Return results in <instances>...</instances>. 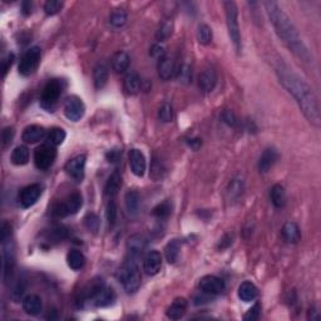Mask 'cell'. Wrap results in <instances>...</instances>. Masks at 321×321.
Wrapping results in <instances>:
<instances>
[{"instance_id":"33","label":"cell","mask_w":321,"mask_h":321,"mask_svg":"<svg viewBox=\"0 0 321 321\" xmlns=\"http://www.w3.org/2000/svg\"><path fill=\"white\" fill-rule=\"evenodd\" d=\"M10 161H12L13 165L15 166L27 165L28 161H29V149H28L26 146H18V147L12 152Z\"/></svg>"},{"instance_id":"8","label":"cell","mask_w":321,"mask_h":321,"mask_svg":"<svg viewBox=\"0 0 321 321\" xmlns=\"http://www.w3.org/2000/svg\"><path fill=\"white\" fill-rule=\"evenodd\" d=\"M57 158V149L54 146L45 143L41 145L34 151V163L35 167L40 171H45L53 166Z\"/></svg>"},{"instance_id":"27","label":"cell","mask_w":321,"mask_h":321,"mask_svg":"<svg viewBox=\"0 0 321 321\" xmlns=\"http://www.w3.org/2000/svg\"><path fill=\"white\" fill-rule=\"evenodd\" d=\"M124 203L128 214L131 216H135L140 211L141 207V196L137 191H128L124 196Z\"/></svg>"},{"instance_id":"14","label":"cell","mask_w":321,"mask_h":321,"mask_svg":"<svg viewBox=\"0 0 321 321\" xmlns=\"http://www.w3.org/2000/svg\"><path fill=\"white\" fill-rule=\"evenodd\" d=\"M129 166L134 176L142 177L147 168V162H146L145 154L141 149L133 148L129 151Z\"/></svg>"},{"instance_id":"15","label":"cell","mask_w":321,"mask_h":321,"mask_svg":"<svg viewBox=\"0 0 321 321\" xmlns=\"http://www.w3.org/2000/svg\"><path fill=\"white\" fill-rule=\"evenodd\" d=\"M177 74L176 62L172 55L166 53L158 59V76L162 80H168Z\"/></svg>"},{"instance_id":"21","label":"cell","mask_w":321,"mask_h":321,"mask_svg":"<svg viewBox=\"0 0 321 321\" xmlns=\"http://www.w3.org/2000/svg\"><path fill=\"white\" fill-rule=\"evenodd\" d=\"M23 310L30 316H37L43 310V303L38 295H28L23 300Z\"/></svg>"},{"instance_id":"31","label":"cell","mask_w":321,"mask_h":321,"mask_svg":"<svg viewBox=\"0 0 321 321\" xmlns=\"http://www.w3.org/2000/svg\"><path fill=\"white\" fill-rule=\"evenodd\" d=\"M93 82L97 89H102L108 82V69L106 65L97 64L93 71Z\"/></svg>"},{"instance_id":"35","label":"cell","mask_w":321,"mask_h":321,"mask_svg":"<svg viewBox=\"0 0 321 321\" xmlns=\"http://www.w3.org/2000/svg\"><path fill=\"white\" fill-rule=\"evenodd\" d=\"M171 212H172V206H171V203L168 201L158 203L152 210V215L156 218H158V220H166V218H168Z\"/></svg>"},{"instance_id":"3","label":"cell","mask_w":321,"mask_h":321,"mask_svg":"<svg viewBox=\"0 0 321 321\" xmlns=\"http://www.w3.org/2000/svg\"><path fill=\"white\" fill-rule=\"evenodd\" d=\"M2 257H3V278L4 281H9L15 265V247L12 239V227L7 222L2 226Z\"/></svg>"},{"instance_id":"18","label":"cell","mask_w":321,"mask_h":321,"mask_svg":"<svg viewBox=\"0 0 321 321\" xmlns=\"http://www.w3.org/2000/svg\"><path fill=\"white\" fill-rule=\"evenodd\" d=\"M279 159V152L278 149L270 147L266 148L262 152L261 157L259 159V170L261 173H266L271 168L273 167V165L276 163V161Z\"/></svg>"},{"instance_id":"9","label":"cell","mask_w":321,"mask_h":321,"mask_svg":"<svg viewBox=\"0 0 321 321\" xmlns=\"http://www.w3.org/2000/svg\"><path fill=\"white\" fill-rule=\"evenodd\" d=\"M40 57L41 51L39 47H32L30 49H28L26 54L20 59V63H19V73L26 77L34 73L37 71L38 65H39Z\"/></svg>"},{"instance_id":"49","label":"cell","mask_w":321,"mask_h":321,"mask_svg":"<svg viewBox=\"0 0 321 321\" xmlns=\"http://www.w3.org/2000/svg\"><path fill=\"white\" fill-rule=\"evenodd\" d=\"M222 121L230 127H236V124H237L236 116H235V113L232 112V110H228V109L222 113Z\"/></svg>"},{"instance_id":"50","label":"cell","mask_w":321,"mask_h":321,"mask_svg":"<svg viewBox=\"0 0 321 321\" xmlns=\"http://www.w3.org/2000/svg\"><path fill=\"white\" fill-rule=\"evenodd\" d=\"M149 54H151L153 58L161 59V58H162L163 55L166 54L165 47H162V45H161V44H156V45H153L151 48V52H149Z\"/></svg>"},{"instance_id":"23","label":"cell","mask_w":321,"mask_h":321,"mask_svg":"<svg viewBox=\"0 0 321 321\" xmlns=\"http://www.w3.org/2000/svg\"><path fill=\"white\" fill-rule=\"evenodd\" d=\"M187 300L185 297H178L171 304L170 308L167 309V317L171 320H179L181 317H184V315L186 314L187 310Z\"/></svg>"},{"instance_id":"53","label":"cell","mask_w":321,"mask_h":321,"mask_svg":"<svg viewBox=\"0 0 321 321\" xmlns=\"http://www.w3.org/2000/svg\"><path fill=\"white\" fill-rule=\"evenodd\" d=\"M188 146H190L192 149H195V151H197V149L202 146V141L200 140V138H193V140H190Z\"/></svg>"},{"instance_id":"7","label":"cell","mask_w":321,"mask_h":321,"mask_svg":"<svg viewBox=\"0 0 321 321\" xmlns=\"http://www.w3.org/2000/svg\"><path fill=\"white\" fill-rule=\"evenodd\" d=\"M82 204H83L82 195L78 192L72 193L67 200L55 204L53 210H52V215H53L55 218L68 217V216L77 214L80 210V207H82Z\"/></svg>"},{"instance_id":"10","label":"cell","mask_w":321,"mask_h":321,"mask_svg":"<svg viewBox=\"0 0 321 321\" xmlns=\"http://www.w3.org/2000/svg\"><path fill=\"white\" fill-rule=\"evenodd\" d=\"M85 113V106L83 101L77 96H71L64 102V114L69 121L78 122Z\"/></svg>"},{"instance_id":"52","label":"cell","mask_w":321,"mask_h":321,"mask_svg":"<svg viewBox=\"0 0 321 321\" xmlns=\"http://www.w3.org/2000/svg\"><path fill=\"white\" fill-rule=\"evenodd\" d=\"M106 157H107L108 162H110V163H117L118 161H120L121 152L118 151V149H112V151L107 152Z\"/></svg>"},{"instance_id":"36","label":"cell","mask_w":321,"mask_h":321,"mask_svg":"<svg viewBox=\"0 0 321 321\" xmlns=\"http://www.w3.org/2000/svg\"><path fill=\"white\" fill-rule=\"evenodd\" d=\"M243 188H245V184H243V179L240 177L232 179L228 185V196L231 198H239L243 192Z\"/></svg>"},{"instance_id":"4","label":"cell","mask_w":321,"mask_h":321,"mask_svg":"<svg viewBox=\"0 0 321 321\" xmlns=\"http://www.w3.org/2000/svg\"><path fill=\"white\" fill-rule=\"evenodd\" d=\"M118 280L128 294H133L140 289L141 272L134 257H131L128 261L124 262L123 266L118 271Z\"/></svg>"},{"instance_id":"39","label":"cell","mask_w":321,"mask_h":321,"mask_svg":"<svg viewBox=\"0 0 321 321\" xmlns=\"http://www.w3.org/2000/svg\"><path fill=\"white\" fill-rule=\"evenodd\" d=\"M117 215H118L117 204H116L114 201L110 200L109 203L107 204V211H106L108 225H109L110 227H113V226L116 225V222H117Z\"/></svg>"},{"instance_id":"42","label":"cell","mask_w":321,"mask_h":321,"mask_svg":"<svg viewBox=\"0 0 321 321\" xmlns=\"http://www.w3.org/2000/svg\"><path fill=\"white\" fill-rule=\"evenodd\" d=\"M159 120L165 123H170L173 120V108L171 104L163 103L158 110Z\"/></svg>"},{"instance_id":"5","label":"cell","mask_w":321,"mask_h":321,"mask_svg":"<svg viewBox=\"0 0 321 321\" xmlns=\"http://www.w3.org/2000/svg\"><path fill=\"white\" fill-rule=\"evenodd\" d=\"M226 12V23H227L230 39L234 43L237 52L241 51V33L239 26V12L235 2H223Z\"/></svg>"},{"instance_id":"29","label":"cell","mask_w":321,"mask_h":321,"mask_svg":"<svg viewBox=\"0 0 321 321\" xmlns=\"http://www.w3.org/2000/svg\"><path fill=\"white\" fill-rule=\"evenodd\" d=\"M270 198L273 206L278 207V209H282L286 204V192H285V188L281 185L272 186L270 191Z\"/></svg>"},{"instance_id":"6","label":"cell","mask_w":321,"mask_h":321,"mask_svg":"<svg viewBox=\"0 0 321 321\" xmlns=\"http://www.w3.org/2000/svg\"><path fill=\"white\" fill-rule=\"evenodd\" d=\"M62 92H63L62 80L59 79L49 80L45 84V87L43 88V92H41L40 106L43 107L44 109L52 112L55 108V106H57L58 101H59L60 96H62Z\"/></svg>"},{"instance_id":"46","label":"cell","mask_w":321,"mask_h":321,"mask_svg":"<svg viewBox=\"0 0 321 321\" xmlns=\"http://www.w3.org/2000/svg\"><path fill=\"white\" fill-rule=\"evenodd\" d=\"M260 314H261V305L259 303H256L255 305L243 315V320L246 321H255L260 317Z\"/></svg>"},{"instance_id":"54","label":"cell","mask_w":321,"mask_h":321,"mask_svg":"<svg viewBox=\"0 0 321 321\" xmlns=\"http://www.w3.org/2000/svg\"><path fill=\"white\" fill-rule=\"evenodd\" d=\"M23 13L24 14L32 13V3L30 2H24L23 3Z\"/></svg>"},{"instance_id":"37","label":"cell","mask_w":321,"mask_h":321,"mask_svg":"<svg viewBox=\"0 0 321 321\" xmlns=\"http://www.w3.org/2000/svg\"><path fill=\"white\" fill-rule=\"evenodd\" d=\"M197 39L203 45H209L212 41V29L207 24H200L197 28Z\"/></svg>"},{"instance_id":"19","label":"cell","mask_w":321,"mask_h":321,"mask_svg":"<svg viewBox=\"0 0 321 321\" xmlns=\"http://www.w3.org/2000/svg\"><path fill=\"white\" fill-rule=\"evenodd\" d=\"M47 135V131L44 127L38 126V124H32V126H28L26 129L23 131V134H21V138L26 143H37L40 142L41 140H44Z\"/></svg>"},{"instance_id":"30","label":"cell","mask_w":321,"mask_h":321,"mask_svg":"<svg viewBox=\"0 0 321 321\" xmlns=\"http://www.w3.org/2000/svg\"><path fill=\"white\" fill-rule=\"evenodd\" d=\"M67 262L68 266L74 271H79L84 267L85 265V257L80 251L78 250H71L67 255Z\"/></svg>"},{"instance_id":"45","label":"cell","mask_w":321,"mask_h":321,"mask_svg":"<svg viewBox=\"0 0 321 321\" xmlns=\"http://www.w3.org/2000/svg\"><path fill=\"white\" fill-rule=\"evenodd\" d=\"M163 173H165V167H163V165L161 163V161L154 159L151 167V177L157 181V179L162 178Z\"/></svg>"},{"instance_id":"25","label":"cell","mask_w":321,"mask_h":321,"mask_svg":"<svg viewBox=\"0 0 321 321\" xmlns=\"http://www.w3.org/2000/svg\"><path fill=\"white\" fill-rule=\"evenodd\" d=\"M123 87L127 94H129V96H134V94H137L141 90V87H142V80H141L140 76H138L137 73L132 72V73L127 74L126 78H124Z\"/></svg>"},{"instance_id":"2","label":"cell","mask_w":321,"mask_h":321,"mask_svg":"<svg viewBox=\"0 0 321 321\" xmlns=\"http://www.w3.org/2000/svg\"><path fill=\"white\" fill-rule=\"evenodd\" d=\"M264 5L268 18H270V21L272 23L273 28H275L276 34L284 41L285 45L304 62H312V55L310 54L308 47L305 45L303 38L299 34L297 29L292 24V21L290 20L289 16L281 9L280 5L275 2H266Z\"/></svg>"},{"instance_id":"16","label":"cell","mask_w":321,"mask_h":321,"mask_svg":"<svg viewBox=\"0 0 321 321\" xmlns=\"http://www.w3.org/2000/svg\"><path fill=\"white\" fill-rule=\"evenodd\" d=\"M161 267H162V256L158 251L152 250L145 256L143 260V270L149 276H154L159 272Z\"/></svg>"},{"instance_id":"20","label":"cell","mask_w":321,"mask_h":321,"mask_svg":"<svg viewBox=\"0 0 321 321\" xmlns=\"http://www.w3.org/2000/svg\"><path fill=\"white\" fill-rule=\"evenodd\" d=\"M129 64H131V57L127 52H117L110 59V65L116 73H124L129 68Z\"/></svg>"},{"instance_id":"48","label":"cell","mask_w":321,"mask_h":321,"mask_svg":"<svg viewBox=\"0 0 321 321\" xmlns=\"http://www.w3.org/2000/svg\"><path fill=\"white\" fill-rule=\"evenodd\" d=\"M177 74H178L179 79L182 80V82H186L188 83L191 79H192V72H191V68L190 65H182L181 68H179V71H177Z\"/></svg>"},{"instance_id":"17","label":"cell","mask_w":321,"mask_h":321,"mask_svg":"<svg viewBox=\"0 0 321 321\" xmlns=\"http://www.w3.org/2000/svg\"><path fill=\"white\" fill-rule=\"evenodd\" d=\"M217 84V74L214 69L207 68L198 77V87L203 93H210L215 89Z\"/></svg>"},{"instance_id":"32","label":"cell","mask_w":321,"mask_h":321,"mask_svg":"<svg viewBox=\"0 0 321 321\" xmlns=\"http://www.w3.org/2000/svg\"><path fill=\"white\" fill-rule=\"evenodd\" d=\"M179 251H181V243H179V241L172 240L167 243V246L165 248V255L168 264H176L179 256Z\"/></svg>"},{"instance_id":"41","label":"cell","mask_w":321,"mask_h":321,"mask_svg":"<svg viewBox=\"0 0 321 321\" xmlns=\"http://www.w3.org/2000/svg\"><path fill=\"white\" fill-rule=\"evenodd\" d=\"M172 23L171 21H166V23H163L162 26L159 27V29L157 30L156 33V39L158 41H163L166 39H168V38L171 37V34H172Z\"/></svg>"},{"instance_id":"38","label":"cell","mask_w":321,"mask_h":321,"mask_svg":"<svg viewBox=\"0 0 321 321\" xmlns=\"http://www.w3.org/2000/svg\"><path fill=\"white\" fill-rule=\"evenodd\" d=\"M84 223L85 227H87L89 231H92L93 234H97L99 231V226H101V221H99V217L93 212H89V214L85 215L84 217Z\"/></svg>"},{"instance_id":"47","label":"cell","mask_w":321,"mask_h":321,"mask_svg":"<svg viewBox=\"0 0 321 321\" xmlns=\"http://www.w3.org/2000/svg\"><path fill=\"white\" fill-rule=\"evenodd\" d=\"M13 137H14V128L13 127H7V128L3 131V134H2L3 148H7L8 146L12 143Z\"/></svg>"},{"instance_id":"43","label":"cell","mask_w":321,"mask_h":321,"mask_svg":"<svg viewBox=\"0 0 321 321\" xmlns=\"http://www.w3.org/2000/svg\"><path fill=\"white\" fill-rule=\"evenodd\" d=\"M62 8L63 2H59V0H48V2L44 4V13H45L47 15H55V14L60 12Z\"/></svg>"},{"instance_id":"40","label":"cell","mask_w":321,"mask_h":321,"mask_svg":"<svg viewBox=\"0 0 321 321\" xmlns=\"http://www.w3.org/2000/svg\"><path fill=\"white\" fill-rule=\"evenodd\" d=\"M126 21H127V14L122 9H118V10H116V12H113L109 18V23L116 28L123 27L124 24H126Z\"/></svg>"},{"instance_id":"26","label":"cell","mask_w":321,"mask_h":321,"mask_svg":"<svg viewBox=\"0 0 321 321\" xmlns=\"http://www.w3.org/2000/svg\"><path fill=\"white\" fill-rule=\"evenodd\" d=\"M282 237L287 243H297L301 239V232L295 222H286L282 227Z\"/></svg>"},{"instance_id":"11","label":"cell","mask_w":321,"mask_h":321,"mask_svg":"<svg viewBox=\"0 0 321 321\" xmlns=\"http://www.w3.org/2000/svg\"><path fill=\"white\" fill-rule=\"evenodd\" d=\"M200 289L204 294L220 295L225 291L226 284L221 278H217L215 275H207L200 280Z\"/></svg>"},{"instance_id":"34","label":"cell","mask_w":321,"mask_h":321,"mask_svg":"<svg viewBox=\"0 0 321 321\" xmlns=\"http://www.w3.org/2000/svg\"><path fill=\"white\" fill-rule=\"evenodd\" d=\"M65 137H67V133H65V131L63 128H53L49 131L48 135H47V141H48L49 145L54 146V147H57V146L62 145L63 142H64Z\"/></svg>"},{"instance_id":"24","label":"cell","mask_w":321,"mask_h":321,"mask_svg":"<svg viewBox=\"0 0 321 321\" xmlns=\"http://www.w3.org/2000/svg\"><path fill=\"white\" fill-rule=\"evenodd\" d=\"M259 296V290L255 286L253 282L245 281L240 285L239 287V297L243 303H251V301L256 300Z\"/></svg>"},{"instance_id":"13","label":"cell","mask_w":321,"mask_h":321,"mask_svg":"<svg viewBox=\"0 0 321 321\" xmlns=\"http://www.w3.org/2000/svg\"><path fill=\"white\" fill-rule=\"evenodd\" d=\"M85 162H87V157L84 154L74 157L73 159L68 161L65 165L64 170L71 176L72 178L76 179L77 182H80L84 178V170H85Z\"/></svg>"},{"instance_id":"1","label":"cell","mask_w":321,"mask_h":321,"mask_svg":"<svg viewBox=\"0 0 321 321\" xmlns=\"http://www.w3.org/2000/svg\"><path fill=\"white\" fill-rule=\"evenodd\" d=\"M276 73H278L280 83L284 85L285 89L294 97L306 120L315 127H319L321 122L320 108L311 88L289 68L279 67L276 69Z\"/></svg>"},{"instance_id":"22","label":"cell","mask_w":321,"mask_h":321,"mask_svg":"<svg viewBox=\"0 0 321 321\" xmlns=\"http://www.w3.org/2000/svg\"><path fill=\"white\" fill-rule=\"evenodd\" d=\"M146 246H147V240L145 239V236L138 234L129 237L128 242H127L128 253L131 255V257H134V259H137V257L145 251Z\"/></svg>"},{"instance_id":"12","label":"cell","mask_w":321,"mask_h":321,"mask_svg":"<svg viewBox=\"0 0 321 321\" xmlns=\"http://www.w3.org/2000/svg\"><path fill=\"white\" fill-rule=\"evenodd\" d=\"M41 191H43V187L38 184H33L24 187L19 193V202H20L21 207L29 209L33 204L37 203L41 195Z\"/></svg>"},{"instance_id":"51","label":"cell","mask_w":321,"mask_h":321,"mask_svg":"<svg viewBox=\"0 0 321 321\" xmlns=\"http://www.w3.org/2000/svg\"><path fill=\"white\" fill-rule=\"evenodd\" d=\"M14 58H15V57H14V54L10 53V54H8L7 58H4V59H3V62H2V64H3V77L7 76V72L9 71V68L12 67V64H13Z\"/></svg>"},{"instance_id":"44","label":"cell","mask_w":321,"mask_h":321,"mask_svg":"<svg viewBox=\"0 0 321 321\" xmlns=\"http://www.w3.org/2000/svg\"><path fill=\"white\" fill-rule=\"evenodd\" d=\"M67 228L63 227V226H58V227L52 230L49 239L52 241H55V242H62V240H64L67 237Z\"/></svg>"},{"instance_id":"28","label":"cell","mask_w":321,"mask_h":321,"mask_svg":"<svg viewBox=\"0 0 321 321\" xmlns=\"http://www.w3.org/2000/svg\"><path fill=\"white\" fill-rule=\"evenodd\" d=\"M122 187V177L118 172H113L108 177V181L106 184V187H104V195L108 196V197H114L118 192H120Z\"/></svg>"}]
</instances>
